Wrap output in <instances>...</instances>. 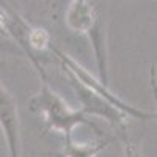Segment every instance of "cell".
<instances>
[{
    "label": "cell",
    "mask_w": 157,
    "mask_h": 157,
    "mask_svg": "<svg viewBox=\"0 0 157 157\" xmlns=\"http://www.w3.org/2000/svg\"><path fill=\"white\" fill-rule=\"evenodd\" d=\"M29 107L33 113L41 116L47 130H54V132L61 134L64 140L72 138V132L80 126L91 127L99 138L104 137L102 130L98 127V124L94 121L88 120L86 115H83L80 109L75 110L69 107L66 101L60 98L49 86L47 80H43L41 90L30 99Z\"/></svg>",
    "instance_id": "obj_1"
},
{
    "label": "cell",
    "mask_w": 157,
    "mask_h": 157,
    "mask_svg": "<svg viewBox=\"0 0 157 157\" xmlns=\"http://www.w3.org/2000/svg\"><path fill=\"white\" fill-rule=\"evenodd\" d=\"M50 50H52V54H54L57 57V60L60 61L61 64V68L63 71L66 72V75H71L74 77L75 80H78L83 86H86L88 90H91L93 93L102 96V98H105L107 101H110L112 104H115V105L118 109H121L124 113L129 115V118H135V120H143V121H148V120H154L155 118V113L154 112H146V110H141L138 107H134V105H129L127 102H124L121 98H118L116 94H113L109 85L105 83H102L99 80V77H94V75H91V72H88L83 66H80L75 60H72L69 55H66L64 52L55 49V47H52L50 46Z\"/></svg>",
    "instance_id": "obj_2"
},
{
    "label": "cell",
    "mask_w": 157,
    "mask_h": 157,
    "mask_svg": "<svg viewBox=\"0 0 157 157\" xmlns=\"http://www.w3.org/2000/svg\"><path fill=\"white\" fill-rule=\"evenodd\" d=\"M68 78L71 80L75 93H77V99L80 102L82 113L90 115V116H99L102 120H105L116 132H120L123 140H127V137H126V120L129 118V115L124 113L121 109H118L115 104H112L105 98H102V96L93 93L91 90H88L86 86H83L78 80H75L74 77L68 75Z\"/></svg>",
    "instance_id": "obj_3"
},
{
    "label": "cell",
    "mask_w": 157,
    "mask_h": 157,
    "mask_svg": "<svg viewBox=\"0 0 157 157\" xmlns=\"http://www.w3.org/2000/svg\"><path fill=\"white\" fill-rule=\"evenodd\" d=\"M0 129L8 145L10 157H21V124L17 102L0 82Z\"/></svg>",
    "instance_id": "obj_4"
},
{
    "label": "cell",
    "mask_w": 157,
    "mask_h": 157,
    "mask_svg": "<svg viewBox=\"0 0 157 157\" xmlns=\"http://www.w3.org/2000/svg\"><path fill=\"white\" fill-rule=\"evenodd\" d=\"M113 138L102 137L93 143H75L72 138L64 140V148L60 154L61 157H98L109 145H112Z\"/></svg>",
    "instance_id": "obj_5"
},
{
    "label": "cell",
    "mask_w": 157,
    "mask_h": 157,
    "mask_svg": "<svg viewBox=\"0 0 157 157\" xmlns=\"http://www.w3.org/2000/svg\"><path fill=\"white\" fill-rule=\"evenodd\" d=\"M29 44L35 55H36V52H44L50 49V36L47 30L41 27H33L29 36Z\"/></svg>",
    "instance_id": "obj_6"
},
{
    "label": "cell",
    "mask_w": 157,
    "mask_h": 157,
    "mask_svg": "<svg viewBox=\"0 0 157 157\" xmlns=\"http://www.w3.org/2000/svg\"><path fill=\"white\" fill-rule=\"evenodd\" d=\"M0 54H6V55H22L24 52L21 50V47L13 41V39L3 32L0 30Z\"/></svg>",
    "instance_id": "obj_7"
}]
</instances>
